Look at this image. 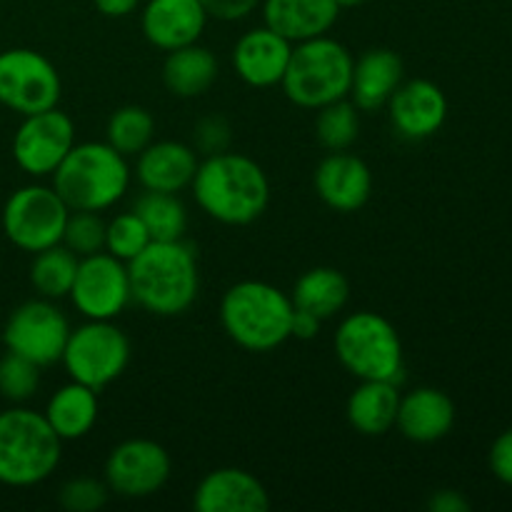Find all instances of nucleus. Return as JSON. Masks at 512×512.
Masks as SVG:
<instances>
[{
	"mask_svg": "<svg viewBox=\"0 0 512 512\" xmlns=\"http://www.w3.org/2000/svg\"><path fill=\"white\" fill-rule=\"evenodd\" d=\"M200 210L223 225H250L270 203V183L253 158L240 153L205 155L190 183Z\"/></svg>",
	"mask_w": 512,
	"mask_h": 512,
	"instance_id": "nucleus-1",
	"label": "nucleus"
},
{
	"mask_svg": "<svg viewBox=\"0 0 512 512\" xmlns=\"http://www.w3.org/2000/svg\"><path fill=\"white\" fill-rule=\"evenodd\" d=\"M133 303L160 318L183 315L198 298L195 250L180 240H153L128 263Z\"/></svg>",
	"mask_w": 512,
	"mask_h": 512,
	"instance_id": "nucleus-2",
	"label": "nucleus"
},
{
	"mask_svg": "<svg viewBox=\"0 0 512 512\" xmlns=\"http://www.w3.org/2000/svg\"><path fill=\"white\" fill-rule=\"evenodd\" d=\"M295 305L288 293L263 280L230 285L220 303V323L235 345L250 353H268L290 340Z\"/></svg>",
	"mask_w": 512,
	"mask_h": 512,
	"instance_id": "nucleus-3",
	"label": "nucleus"
},
{
	"mask_svg": "<svg viewBox=\"0 0 512 512\" xmlns=\"http://www.w3.org/2000/svg\"><path fill=\"white\" fill-rule=\"evenodd\" d=\"M128 185V158L108 143H75L53 173V188L63 203L88 213L113 208Z\"/></svg>",
	"mask_w": 512,
	"mask_h": 512,
	"instance_id": "nucleus-4",
	"label": "nucleus"
},
{
	"mask_svg": "<svg viewBox=\"0 0 512 512\" xmlns=\"http://www.w3.org/2000/svg\"><path fill=\"white\" fill-rule=\"evenodd\" d=\"M60 458L63 440L43 413L18 405L0 413V483L33 488L55 473Z\"/></svg>",
	"mask_w": 512,
	"mask_h": 512,
	"instance_id": "nucleus-5",
	"label": "nucleus"
},
{
	"mask_svg": "<svg viewBox=\"0 0 512 512\" xmlns=\"http://www.w3.org/2000/svg\"><path fill=\"white\" fill-rule=\"evenodd\" d=\"M355 58L343 43L330 35L293 45L288 70L283 75V93L298 108L318 110L350 95Z\"/></svg>",
	"mask_w": 512,
	"mask_h": 512,
	"instance_id": "nucleus-6",
	"label": "nucleus"
},
{
	"mask_svg": "<svg viewBox=\"0 0 512 512\" xmlns=\"http://www.w3.org/2000/svg\"><path fill=\"white\" fill-rule=\"evenodd\" d=\"M335 355L340 365L358 380H390L405 375L403 343L388 318L373 310L348 315L335 330Z\"/></svg>",
	"mask_w": 512,
	"mask_h": 512,
	"instance_id": "nucleus-7",
	"label": "nucleus"
},
{
	"mask_svg": "<svg viewBox=\"0 0 512 512\" xmlns=\"http://www.w3.org/2000/svg\"><path fill=\"white\" fill-rule=\"evenodd\" d=\"M60 363L70 380L98 393L125 373L130 363V340L113 320H88L70 330Z\"/></svg>",
	"mask_w": 512,
	"mask_h": 512,
	"instance_id": "nucleus-8",
	"label": "nucleus"
},
{
	"mask_svg": "<svg viewBox=\"0 0 512 512\" xmlns=\"http://www.w3.org/2000/svg\"><path fill=\"white\" fill-rule=\"evenodd\" d=\"M70 208L55 188L25 185L18 188L3 208L5 238L23 253H40L63 240Z\"/></svg>",
	"mask_w": 512,
	"mask_h": 512,
	"instance_id": "nucleus-9",
	"label": "nucleus"
},
{
	"mask_svg": "<svg viewBox=\"0 0 512 512\" xmlns=\"http://www.w3.org/2000/svg\"><path fill=\"white\" fill-rule=\"evenodd\" d=\"M63 83L45 55L30 48H10L0 53V103L13 113L33 115L58 108Z\"/></svg>",
	"mask_w": 512,
	"mask_h": 512,
	"instance_id": "nucleus-10",
	"label": "nucleus"
},
{
	"mask_svg": "<svg viewBox=\"0 0 512 512\" xmlns=\"http://www.w3.org/2000/svg\"><path fill=\"white\" fill-rule=\"evenodd\" d=\"M70 323L63 310L48 298H35L18 305L3 328L5 348L33 360L40 368L60 363L68 343Z\"/></svg>",
	"mask_w": 512,
	"mask_h": 512,
	"instance_id": "nucleus-11",
	"label": "nucleus"
},
{
	"mask_svg": "<svg viewBox=\"0 0 512 512\" xmlns=\"http://www.w3.org/2000/svg\"><path fill=\"white\" fill-rule=\"evenodd\" d=\"M68 298L83 318L115 320L133 303L128 263L105 250L85 255L78 260V273Z\"/></svg>",
	"mask_w": 512,
	"mask_h": 512,
	"instance_id": "nucleus-12",
	"label": "nucleus"
},
{
	"mask_svg": "<svg viewBox=\"0 0 512 512\" xmlns=\"http://www.w3.org/2000/svg\"><path fill=\"white\" fill-rule=\"evenodd\" d=\"M75 145V123L58 108L25 115L13 138V158L33 178L53 175Z\"/></svg>",
	"mask_w": 512,
	"mask_h": 512,
	"instance_id": "nucleus-13",
	"label": "nucleus"
},
{
	"mask_svg": "<svg viewBox=\"0 0 512 512\" xmlns=\"http://www.w3.org/2000/svg\"><path fill=\"white\" fill-rule=\"evenodd\" d=\"M168 450L155 440L133 438L115 445L105 460V483L120 498H150L170 478Z\"/></svg>",
	"mask_w": 512,
	"mask_h": 512,
	"instance_id": "nucleus-14",
	"label": "nucleus"
},
{
	"mask_svg": "<svg viewBox=\"0 0 512 512\" xmlns=\"http://www.w3.org/2000/svg\"><path fill=\"white\" fill-rule=\"evenodd\" d=\"M390 123L403 138L425 140L443 128L448 118V98L433 80L415 78L400 83L388 100Z\"/></svg>",
	"mask_w": 512,
	"mask_h": 512,
	"instance_id": "nucleus-15",
	"label": "nucleus"
},
{
	"mask_svg": "<svg viewBox=\"0 0 512 512\" xmlns=\"http://www.w3.org/2000/svg\"><path fill=\"white\" fill-rule=\"evenodd\" d=\"M205 25L208 13L200 0H148L140 15L145 40L165 53L198 43Z\"/></svg>",
	"mask_w": 512,
	"mask_h": 512,
	"instance_id": "nucleus-16",
	"label": "nucleus"
},
{
	"mask_svg": "<svg viewBox=\"0 0 512 512\" xmlns=\"http://www.w3.org/2000/svg\"><path fill=\"white\" fill-rule=\"evenodd\" d=\"M290 55H293V43L263 25V28L248 30L235 43L233 65L240 80L250 88H273L283 83Z\"/></svg>",
	"mask_w": 512,
	"mask_h": 512,
	"instance_id": "nucleus-17",
	"label": "nucleus"
},
{
	"mask_svg": "<svg viewBox=\"0 0 512 512\" xmlns=\"http://www.w3.org/2000/svg\"><path fill=\"white\" fill-rule=\"evenodd\" d=\"M313 180L320 200L338 213H355L368 203L373 193V173L368 163L345 150L320 160Z\"/></svg>",
	"mask_w": 512,
	"mask_h": 512,
	"instance_id": "nucleus-18",
	"label": "nucleus"
},
{
	"mask_svg": "<svg viewBox=\"0 0 512 512\" xmlns=\"http://www.w3.org/2000/svg\"><path fill=\"white\" fill-rule=\"evenodd\" d=\"M193 508L198 512H265L270 508V495L248 470L220 468L200 480Z\"/></svg>",
	"mask_w": 512,
	"mask_h": 512,
	"instance_id": "nucleus-19",
	"label": "nucleus"
},
{
	"mask_svg": "<svg viewBox=\"0 0 512 512\" xmlns=\"http://www.w3.org/2000/svg\"><path fill=\"white\" fill-rule=\"evenodd\" d=\"M198 165L200 160L193 145L178 143V140H160L138 153L135 175L145 190L180 193L193 183Z\"/></svg>",
	"mask_w": 512,
	"mask_h": 512,
	"instance_id": "nucleus-20",
	"label": "nucleus"
},
{
	"mask_svg": "<svg viewBox=\"0 0 512 512\" xmlns=\"http://www.w3.org/2000/svg\"><path fill=\"white\" fill-rule=\"evenodd\" d=\"M455 403L438 388H415L400 398L395 428L413 443H438L453 430Z\"/></svg>",
	"mask_w": 512,
	"mask_h": 512,
	"instance_id": "nucleus-21",
	"label": "nucleus"
},
{
	"mask_svg": "<svg viewBox=\"0 0 512 512\" xmlns=\"http://www.w3.org/2000/svg\"><path fill=\"white\" fill-rule=\"evenodd\" d=\"M403 58L390 48H370L355 60L350 95L358 110H380L403 83Z\"/></svg>",
	"mask_w": 512,
	"mask_h": 512,
	"instance_id": "nucleus-22",
	"label": "nucleus"
},
{
	"mask_svg": "<svg viewBox=\"0 0 512 512\" xmlns=\"http://www.w3.org/2000/svg\"><path fill=\"white\" fill-rule=\"evenodd\" d=\"M260 5L265 25L293 45L328 35L340 15L335 0H263Z\"/></svg>",
	"mask_w": 512,
	"mask_h": 512,
	"instance_id": "nucleus-23",
	"label": "nucleus"
},
{
	"mask_svg": "<svg viewBox=\"0 0 512 512\" xmlns=\"http://www.w3.org/2000/svg\"><path fill=\"white\" fill-rule=\"evenodd\" d=\"M400 388L390 380H360L358 388L348 398V423L368 438H380L390 433L398 423Z\"/></svg>",
	"mask_w": 512,
	"mask_h": 512,
	"instance_id": "nucleus-24",
	"label": "nucleus"
},
{
	"mask_svg": "<svg viewBox=\"0 0 512 512\" xmlns=\"http://www.w3.org/2000/svg\"><path fill=\"white\" fill-rule=\"evenodd\" d=\"M218 80V60L205 45L190 43L170 50L163 63V83L175 98H198Z\"/></svg>",
	"mask_w": 512,
	"mask_h": 512,
	"instance_id": "nucleus-25",
	"label": "nucleus"
},
{
	"mask_svg": "<svg viewBox=\"0 0 512 512\" xmlns=\"http://www.w3.org/2000/svg\"><path fill=\"white\" fill-rule=\"evenodd\" d=\"M43 415L60 440H80L98 420V393L88 385L70 380L68 385L55 390Z\"/></svg>",
	"mask_w": 512,
	"mask_h": 512,
	"instance_id": "nucleus-26",
	"label": "nucleus"
},
{
	"mask_svg": "<svg viewBox=\"0 0 512 512\" xmlns=\"http://www.w3.org/2000/svg\"><path fill=\"white\" fill-rule=\"evenodd\" d=\"M350 298V283L340 270L320 265L303 273L295 283L290 300L295 308L308 310L315 318L328 320L345 308Z\"/></svg>",
	"mask_w": 512,
	"mask_h": 512,
	"instance_id": "nucleus-27",
	"label": "nucleus"
},
{
	"mask_svg": "<svg viewBox=\"0 0 512 512\" xmlns=\"http://www.w3.org/2000/svg\"><path fill=\"white\" fill-rule=\"evenodd\" d=\"M78 260V255L65 248L63 243L35 253L33 265H30V283H33L35 293L48 300L68 298L75 273H78Z\"/></svg>",
	"mask_w": 512,
	"mask_h": 512,
	"instance_id": "nucleus-28",
	"label": "nucleus"
},
{
	"mask_svg": "<svg viewBox=\"0 0 512 512\" xmlns=\"http://www.w3.org/2000/svg\"><path fill=\"white\" fill-rule=\"evenodd\" d=\"M133 213L143 220L153 240H180L188 230V210L178 193L145 190L133 205Z\"/></svg>",
	"mask_w": 512,
	"mask_h": 512,
	"instance_id": "nucleus-29",
	"label": "nucleus"
},
{
	"mask_svg": "<svg viewBox=\"0 0 512 512\" xmlns=\"http://www.w3.org/2000/svg\"><path fill=\"white\" fill-rule=\"evenodd\" d=\"M155 120L140 105H123L115 110L108 118V128H105V143L113 145L120 155L130 158L138 155L153 143Z\"/></svg>",
	"mask_w": 512,
	"mask_h": 512,
	"instance_id": "nucleus-30",
	"label": "nucleus"
},
{
	"mask_svg": "<svg viewBox=\"0 0 512 512\" xmlns=\"http://www.w3.org/2000/svg\"><path fill=\"white\" fill-rule=\"evenodd\" d=\"M358 133H360V118L353 100L343 98L318 108V118H315V135H318L320 145H323L325 150H330V153L348 150L350 145L358 140Z\"/></svg>",
	"mask_w": 512,
	"mask_h": 512,
	"instance_id": "nucleus-31",
	"label": "nucleus"
},
{
	"mask_svg": "<svg viewBox=\"0 0 512 512\" xmlns=\"http://www.w3.org/2000/svg\"><path fill=\"white\" fill-rule=\"evenodd\" d=\"M150 243H153V238H150L148 228L133 210L115 215L110 223H105V253L115 255L123 263H130Z\"/></svg>",
	"mask_w": 512,
	"mask_h": 512,
	"instance_id": "nucleus-32",
	"label": "nucleus"
},
{
	"mask_svg": "<svg viewBox=\"0 0 512 512\" xmlns=\"http://www.w3.org/2000/svg\"><path fill=\"white\" fill-rule=\"evenodd\" d=\"M40 388V365L33 360L23 358V355L8 353L0 358V395L10 403L20 405L28 403Z\"/></svg>",
	"mask_w": 512,
	"mask_h": 512,
	"instance_id": "nucleus-33",
	"label": "nucleus"
},
{
	"mask_svg": "<svg viewBox=\"0 0 512 512\" xmlns=\"http://www.w3.org/2000/svg\"><path fill=\"white\" fill-rule=\"evenodd\" d=\"M60 243L73 250L78 258L100 253V250H105L103 218L98 213H88V210H70Z\"/></svg>",
	"mask_w": 512,
	"mask_h": 512,
	"instance_id": "nucleus-34",
	"label": "nucleus"
},
{
	"mask_svg": "<svg viewBox=\"0 0 512 512\" xmlns=\"http://www.w3.org/2000/svg\"><path fill=\"white\" fill-rule=\"evenodd\" d=\"M110 488L105 480H95L83 475V478H70L60 488V505L68 512H95L108 503Z\"/></svg>",
	"mask_w": 512,
	"mask_h": 512,
	"instance_id": "nucleus-35",
	"label": "nucleus"
},
{
	"mask_svg": "<svg viewBox=\"0 0 512 512\" xmlns=\"http://www.w3.org/2000/svg\"><path fill=\"white\" fill-rule=\"evenodd\" d=\"M195 150L205 155L225 153L230 145V125L223 115H208L195 125Z\"/></svg>",
	"mask_w": 512,
	"mask_h": 512,
	"instance_id": "nucleus-36",
	"label": "nucleus"
},
{
	"mask_svg": "<svg viewBox=\"0 0 512 512\" xmlns=\"http://www.w3.org/2000/svg\"><path fill=\"white\" fill-rule=\"evenodd\" d=\"M200 3H203L208 18L233 23V20L248 18L263 0H200Z\"/></svg>",
	"mask_w": 512,
	"mask_h": 512,
	"instance_id": "nucleus-37",
	"label": "nucleus"
},
{
	"mask_svg": "<svg viewBox=\"0 0 512 512\" xmlns=\"http://www.w3.org/2000/svg\"><path fill=\"white\" fill-rule=\"evenodd\" d=\"M490 470L500 483L512 488V428L498 435V440L490 448Z\"/></svg>",
	"mask_w": 512,
	"mask_h": 512,
	"instance_id": "nucleus-38",
	"label": "nucleus"
},
{
	"mask_svg": "<svg viewBox=\"0 0 512 512\" xmlns=\"http://www.w3.org/2000/svg\"><path fill=\"white\" fill-rule=\"evenodd\" d=\"M320 323H323V320L315 318L313 313H308V310L295 308L293 323H290V338L313 340L315 335L320 333Z\"/></svg>",
	"mask_w": 512,
	"mask_h": 512,
	"instance_id": "nucleus-39",
	"label": "nucleus"
},
{
	"mask_svg": "<svg viewBox=\"0 0 512 512\" xmlns=\"http://www.w3.org/2000/svg\"><path fill=\"white\" fill-rule=\"evenodd\" d=\"M428 508L433 512H468L470 503L458 493V490H438L428 500Z\"/></svg>",
	"mask_w": 512,
	"mask_h": 512,
	"instance_id": "nucleus-40",
	"label": "nucleus"
},
{
	"mask_svg": "<svg viewBox=\"0 0 512 512\" xmlns=\"http://www.w3.org/2000/svg\"><path fill=\"white\" fill-rule=\"evenodd\" d=\"M93 3L105 18H125L138 8L140 0H93Z\"/></svg>",
	"mask_w": 512,
	"mask_h": 512,
	"instance_id": "nucleus-41",
	"label": "nucleus"
},
{
	"mask_svg": "<svg viewBox=\"0 0 512 512\" xmlns=\"http://www.w3.org/2000/svg\"><path fill=\"white\" fill-rule=\"evenodd\" d=\"M335 3H338V8H358L365 0H335Z\"/></svg>",
	"mask_w": 512,
	"mask_h": 512,
	"instance_id": "nucleus-42",
	"label": "nucleus"
}]
</instances>
